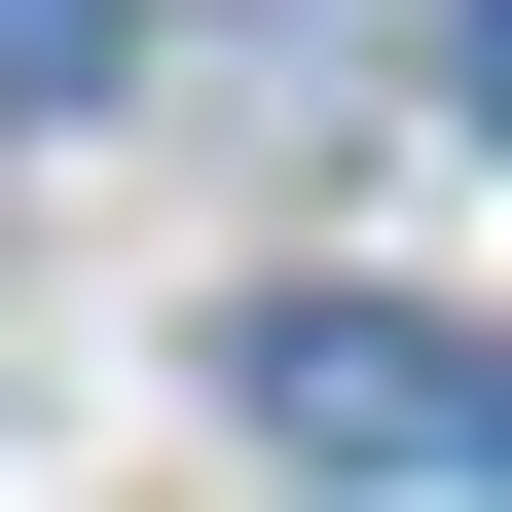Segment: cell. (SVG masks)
Here are the masks:
<instances>
[{
	"label": "cell",
	"mask_w": 512,
	"mask_h": 512,
	"mask_svg": "<svg viewBox=\"0 0 512 512\" xmlns=\"http://www.w3.org/2000/svg\"><path fill=\"white\" fill-rule=\"evenodd\" d=\"M256 439H293V476H512V366H439V330H366V293H293V330H256Z\"/></svg>",
	"instance_id": "1"
},
{
	"label": "cell",
	"mask_w": 512,
	"mask_h": 512,
	"mask_svg": "<svg viewBox=\"0 0 512 512\" xmlns=\"http://www.w3.org/2000/svg\"><path fill=\"white\" fill-rule=\"evenodd\" d=\"M110 37H147V0H0V110H37V74H110Z\"/></svg>",
	"instance_id": "2"
},
{
	"label": "cell",
	"mask_w": 512,
	"mask_h": 512,
	"mask_svg": "<svg viewBox=\"0 0 512 512\" xmlns=\"http://www.w3.org/2000/svg\"><path fill=\"white\" fill-rule=\"evenodd\" d=\"M476 110H512V0H476Z\"/></svg>",
	"instance_id": "3"
}]
</instances>
